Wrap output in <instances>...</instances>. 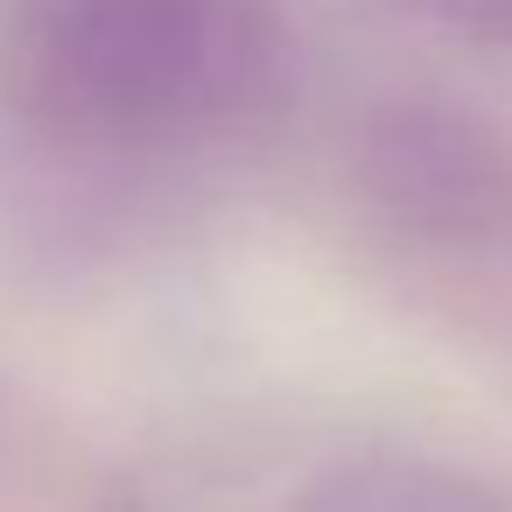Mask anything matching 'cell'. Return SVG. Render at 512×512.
<instances>
[{
    "mask_svg": "<svg viewBox=\"0 0 512 512\" xmlns=\"http://www.w3.org/2000/svg\"><path fill=\"white\" fill-rule=\"evenodd\" d=\"M0 8H22V0H0Z\"/></svg>",
    "mask_w": 512,
    "mask_h": 512,
    "instance_id": "4",
    "label": "cell"
},
{
    "mask_svg": "<svg viewBox=\"0 0 512 512\" xmlns=\"http://www.w3.org/2000/svg\"><path fill=\"white\" fill-rule=\"evenodd\" d=\"M288 512H505V498L435 456H400V449H365L330 470H316Z\"/></svg>",
    "mask_w": 512,
    "mask_h": 512,
    "instance_id": "2",
    "label": "cell"
},
{
    "mask_svg": "<svg viewBox=\"0 0 512 512\" xmlns=\"http://www.w3.org/2000/svg\"><path fill=\"white\" fill-rule=\"evenodd\" d=\"M414 15L442 22L449 36H470V43H491V50H512V0H407Z\"/></svg>",
    "mask_w": 512,
    "mask_h": 512,
    "instance_id": "3",
    "label": "cell"
},
{
    "mask_svg": "<svg viewBox=\"0 0 512 512\" xmlns=\"http://www.w3.org/2000/svg\"><path fill=\"white\" fill-rule=\"evenodd\" d=\"M358 204L400 239L456 260L512 253V127L484 106L407 85L379 92L344 141Z\"/></svg>",
    "mask_w": 512,
    "mask_h": 512,
    "instance_id": "1",
    "label": "cell"
}]
</instances>
